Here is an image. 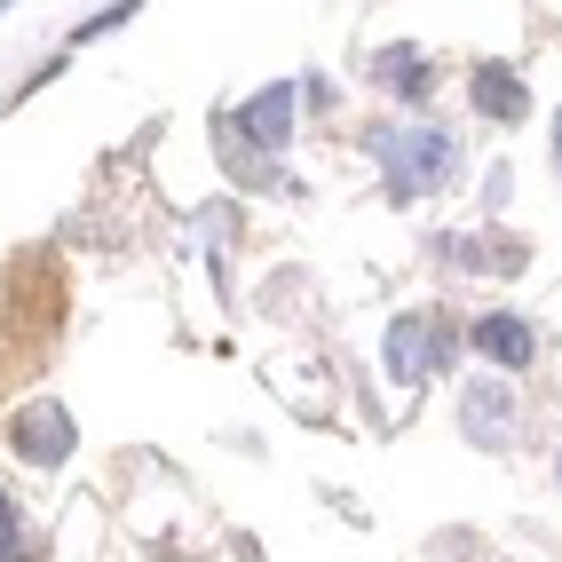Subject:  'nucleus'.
I'll list each match as a JSON object with an SVG mask.
<instances>
[{"mask_svg":"<svg viewBox=\"0 0 562 562\" xmlns=\"http://www.w3.org/2000/svg\"><path fill=\"white\" fill-rule=\"evenodd\" d=\"M364 151L381 159L396 206L443 191V182H452V167H460V143L443 135V127H372V135H364Z\"/></svg>","mask_w":562,"mask_h":562,"instance_id":"f257e3e1","label":"nucleus"},{"mask_svg":"<svg viewBox=\"0 0 562 562\" xmlns=\"http://www.w3.org/2000/svg\"><path fill=\"white\" fill-rule=\"evenodd\" d=\"M293 111H302V88H293V80H270V88H261L254 103H238V111H214V143H222V159H231V151H246V159L285 151Z\"/></svg>","mask_w":562,"mask_h":562,"instance_id":"f03ea898","label":"nucleus"},{"mask_svg":"<svg viewBox=\"0 0 562 562\" xmlns=\"http://www.w3.org/2000/svg\"><path fill=\"white\" fill-rule=\"evenodd\" d=\"M452 349H460V333L443 325L436 310H404L389 325V341H381V364H389L396 389H420V381H436V372L452 364Z\"/></svg>","mask_w":562,"mask_h":562,"instance_id":"7ed1b4c3","label":"nucleus"},{"mask_svg":"<svg viewBox=\"0 0 562 562\" xmlns=\"http://www.w3.org/2000/svg\"><path fill=\"white\" fill-rule=\"evenodd\" d=\"M9 443H16V460H32V468H64L71 443H80V428H71V412L56 396H32V404H16Z\"/></svg>","mask_w":562,"mask_h":562,"instance_id":"20e7f679","label":"nucleus"},{"mask_svg":"<svg viewBox=\"0 0 562 562\" xmlns=\"http://www.w3.org/2000/svg\"><path fill=\"white\" fill-rule=\"evenodd\" d=\"M460 428H468L475 452H507L515 428H522V396L507 381H468L460 389Z\"/></svg>","mask_w":562,"mask_h":562,"instance_id":"39448f33","label":"nucleus"},{"mask_svg":"<svg viewBox=\"0 0 562 562\" xmlns=\"http://www.w3.org/2000/svg\"><path fill=\"white\" fill-rule=\"evenodd\" d=\"M460 341H468L475 357H492L499 372H522V364H539V325H531V317H515V310H492V317L460 325Z\"/></svg>","mask_w":562,"mask_h":562,"instance_id":"423d86ee","label":"nucleus"},{"mask_svg":"<svg viewBox=\"0 0 562 562\" xmlns=\"http://www.w3.org/2000/svg\"><path fill=\"white\" fill-rule=\"evenodd\" d=\"M468 103H475V120H492V127H515L522 111H531V95H522V80H515V64H475L468 71Z\"/></svg>","mask_w":562,"mask_h":562,"instance_id":"0eeeda50","label":"nucleus"},{"mask_svg":"<svg viewBox=\"0 0 562 562\" xmlns=\"http://www.w3.org/2000/svg\"><path fill=\"white\" fill-rule=\"evenodd\" d=\"M372 80H381L396 103H428V56L420 48H412V41H396V48H381V56H372Z\"/></svg>","mask_w":562,"mask_h":562,"instance_id":"6e6552de","label":"nucleus"},{"mask_svg":"<svg viewBox=\"0 0 562 562\" xmlns=\"http://www.w3.org/2000/svg\"><path fill=\"white\" fill-rule=\"evenodd\" d=\"M436 254H452V261H468V270H483V278H515L522 270V238H436Z\"/></svg>","mask_w":562,"mask_h":562,"instance_id":"1a4fd4ad","label":"nucleus"},{"mask_svg":"<svg viewBox=\"0 0 562 562\" xmlns=\"http://www.w3.org/2000/svg\"><path fill=\"white\" fill-rule=\"evenodd\" d=\"M0 562H32V531H24V515L9 499V483H0Z\"/></svg>","mask_w":562,"mask_h":562,"instance_id":"9d476101","label":"nucleus"},{"mask_svg":"<svg viewBox=\"0 0 562 562\" xmlns=\"http://www.w3.org/2000/svg\"><path fill=\"white\" fill-rule=\"evenodd\" d=\"M127 16H135V9H95V16H88V24H80V32H71V41H95V32H120V24H127Z\"/></svg>","mask_w":562,"mask_h":562,"instance_id":"9b49d317","label":"nucleus"},{"mask_svg":"<svg viewBox=\"0 0 562 562\" xmlns=\"http://www.w3.org/2000/svg\"><path fill=\"white\" fill-rule=\"evenodd\" d=\"M554 167H562V120H554Z\"/></svg>","mask_w":562,"mask_h":562,"instance_id":"f8f14e48","label":"nucleus"},{"mask_svg":"<svg viewBox=\"0 0 562 562\" xmlns=\"http://www.w3.org/2000/svg\"><path fill=\"white\" fill-rule=\"evenodd\" d=\"M554 483H562V443H554Z\"/></svg>","mask_w":562,"mask_h":562,"instance_id":"ddd939ff","label":"nucleus"}]
</instances>
